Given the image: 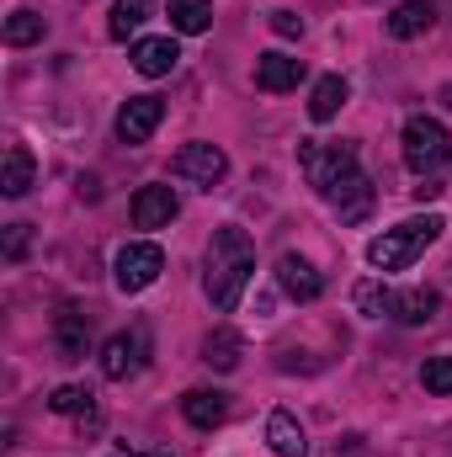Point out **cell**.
<instances>
[{
	"instance_id": "obj_1",
	"label": "cell",
	"mask_w": 452,
	"mask_h": 457,
	"mask_svg": "<svg viewBox=\"0 0 452 457\" xmlns=\"http://www.w3.org/2000/svg\"><path fill=\"white\" fill-rule=\"evenodd\" d=\"M298 165H304L309 187H314V192L340 213V224L367 219V208H372V187H367V176H362L351 144H320V138H304V144H298Z\"/></svg>"
},
{
	"instance_id": "obj_2",
	"label": "cell",
	"mask_w": 452,
	"mask_h": 457,
	"mask_svg": "<svg viewBox=\"0 0 452 457\" xmlns=\"http://www.w3.org/2000/svg\"><path fill=\"white\" fill-rule=\"evenodd\" d=\"M250 277H255V245H250V234L234 228V224L219 228L208 239V271H203V287H208V298H213L219 314H234L239 309Z\"/></svg>"
},
{
	"instance_id": "obj_3",
	"label": "cell",
	"mask_w": 452,
	"mask_h": 457,
	"mask_svg": "<svg viewBox=\"0 0 452 457\" xmlns=\"http://www.w3.org/2000/svg\"><path fill=\"white\" fill-rule=\"evenodd\" d=\"M442 228L448 224H442L437 213H426V219H405V224L383 228V234L367 245V266H372V271H405L426 245H437Z\"/></svg>"
},
{
	"instance_id": "obj_4",
	"label": "cell",
	"mask_w": 452,
	"mask_h": 457,
	"mask_svg": "<svg viewBox=\"0 0 452 457\" xmlns=\"http://www.w3.org/2000/svg\"><path fill=\"white\" fill-rule=\"evenodd\" d=\"M399 144H405V165L421 181H442V170H448V160H452V138L437 117H410L405 133H399Z\"/></svg>"
},
{
	"instance_id": "obj_5",
	"label": "cell",
	"mask_w": 452,
	"mask_h": 457,
	"mask_svg": "<svg viewBox=\"0 0 452 457\" xmlns=\"http://www.w3.org/2000/svg\"><path fill=\"white\" fill-rule=\"evenodd\" d=\"M113 271H117V287H122V293H144L149 282H160V271H165V250L149 245V239H133V245L117 250Z\"/></svg>"
},
{
	"instance_id": "obj_6",
	"label": "cell",
	"mask_w": 452,
	"mask_h": 457,
	"mask_svg": "<svg viewBox=\"0 0 452 457\" xmlns=\"http://www.w3.org/2000/svg\"><path fill=\"white\" fill-rule=\"evenodd\" d=\"M171 170L181 176V181H192V187H219L229 176V154L219 149V144H181L176 149V160H171Z\"/></svg>"
},
{
	"instance_id": "obj_7",
	"label": "cell",
	"mask_w": 452,
	"mask_h": 457,
	"mask_svg": "<svg viewBox=\"0 0 452 457\" xmlns=\"http://www.w3.org/2000/svg\"><path fill=\"white\" fill-rule=\"evenodd\" d=\"M144 361H149V330L144 325H133V330H122L102 345V378H113V383L144 372Z\"/></svg>"
},
{
	"instance_id": "obj_8",
	"label": "cell",
	"mask_w": 452,
	"mask_h": 457,
	"mask_svg": "<svg viewBox=\"0 0 452 457\" xmlns=\"http://www.w3.org/2000/svg\"><path fill=\"white\" fill-rule=\"evenodd\" d=\"M160 117H165V102L160 96H128L122 112H117V138L122 144H144L160 128Z\"/></svg>"
},
{
	"instance_id": "obj_9",
	"label": "cell",
	"mask_w": 452,
	"mask_h": 457,
	"mask_svg": "<svg viewBox=\"0 0 452 457\" xmlns=\"http://www.w3.org/2000/svg\"><path fill=\"white\" fill-rule=\"evenodd\" d=\"M54 345H59V361H80L86 345H91V314H80L75 303H64L54 314Z\"/></svg>"
},
{
	"instance_id": "obj_10",
	"label": "cell",
	"mask_w": 452,
	"mask_h": 457,
	"mask_svg": "<svg viewBox=\"0 0 452 457\" xmlns=\"http://www.w3.org/2000/svg\"><path fill=\"white\" fill-rule=\"evenodd\" d=\"M298 80H304V59H293V54H261V59H255V86H261L266 96L298 91Z\"/></svg>"
},
{
	"instance_id": "obj_11",
	"label": "cell",
	"mask_w": 452,
	"mask_h": 457,
	"mask_svg": "<svg viewBox=\"0 0 452 457\" xmlns=\"http://www.w3.org/2000/svg\"><path fill=\"white\" fill-rule=\"evenodd\" d=\"M181 213V203H176V192L171 187H138V197H133V228H165L171 219Z\"/></svg>"
},
{
	"instance_id": "obj_12",
	"label": "cell",
	"mask_w": 452,
	"mask_h": 457,
	"mask_svg": "<svg viewBox=\"0 0 452 457\" xmlns=\"http://www.w3.org/2000/svg\"><path fill=\"white\" fill-rule=\"evenodd\" d=\"M128 59H133V70H138V75L160 80V75H171V70L181 64V48H176V37H138Z\"/></svg>"
},
{
	"instance_id": "obj_13",
	"label": "cell",
	"mask_w": 452,
	"mask_h": 457,
	"mask_svg": "<svg viewBox=\"0 0 452 457\" xmlns=\"http://www.w3.org/2000/svg\"><path fill=\"white\" fill-rule=\"evenodd\" d=\"M277 282H282V293L298 298V303H314V298L325 293V277H320L304 255H282V261H277Z\"/></svg>"
},
{
	"instance_id": "obj_14",
	"label": "cell",
	"mask_w": 452,
	"mask_h": 457,
	"mask_svg": "<svg viewBox=\"0 0 452 457\" xmlns=\"http://www.w3.org/2000/svg\"><path fill=\"white\" fill-rule=\"evenodd\" d=\"M181 415H187L197 431H213V426H224V415H229V394H219V388H192V394L181 399Z\"/></svg>"
},
{
	"instance_id": "obj_15",
	"label": "cell",
	"mask_w": 452,
	"mask_h": 457,
	"mask_svg": "<svg viewBox=\"0 0 452 457\" xmlns=\"http://www.w3.org/2000/svg\"><path fill=\"white\" fill-rule=\"evenodd\" d=\"M437 309H442V298H437L431 287H405V293H394L389 320H399V325H426V320H437Z\"/></svg>"
},
{
	"instance_id": "obj_16",
	"label": "cell",
	"mask_w": 452,
	"mask_h": 457,
	"mask_svg": "<svg viewBox=\"0 0 452 457\" xmlns=\"http://www.w3.org/2000/svg\"><path fill=\"white\" fill-rule=\"evenodd\" d=\"M431 21H437V5H431V0H405V5H399V11L389 16V37L410 43V37L431 32Z\"/></svg>"
},
{
	"instance_id": "obj_17",
	"label": "cell",
	"mask_w": 452,
	"mask_h": 457,
	"mask_svg": "<svg viewBox=\"0 0 452 457\" xmlns=\"http://www.w3.org/2000/svg\"><path fill=\"white\" fill-rule=\"evenodd\" d=\"M266 442H272V453H277V457H304V453H309L304 426H298L288 410H272V420H266Z\"/></svg>"
},
{
	"instance_id": "obj_18",
	"label": "cell",
	"mask_w": 452,
	"mask_h": 457,
	"mask_svg": "<svg viewBox=\"0 0 452 457\" xmlns=\"http://www.w3.org/2000/svg\"><path fill=\"white\" fill-rule=\"evenodd\" d=\"M32 149L27 144H11L5 149V170H0V192L5 197H27V187H32Z\"/></svg>"
},
{
	"instance_id": "obj_19",
	"label": "cell",
	"mask_w": 452,
	"mask_h": 457,
	"mask_svg": "<svg viewBox=\"0 0 452 457\" xmlns=\"http://www.w3.org/2000/svg\"><path fill=\"white\" fill-rule=\"evenodd\" d=\"M239 356H245V341H239L229 325H219V330L203 341V361H208V367H219V372H234V367H239Z\"/></svg>"
},
{
	"instance_id": "obj_20",
	"label": "cell",
	"mask_w": 452,
	"mask_h": 457,
	"mask_svg": "<svg viewBox=\"0 0 452 457\" xmlns=\"http://www.w3.org/2000/svg\"><path fill=\"white\" fill-rule=\"evenodd\" d=\"M346 96H351V91H346V80H340V75L314 80V91H309V117H314V122H331V117L346 107Z\"/></svg>"
},
{
	"instance_id": "obj_21",
	"label": "cell",
	"mask_w": 452,
	"mask_h": 457,
	"mask_svg": "<svg viewBox=\"0 0 452 457\" xmlns=\"http://www.w3.org/2000/svg\"><path fill=\"white\" fill-rule=\"evenodd\" d=\"M165 11H171V27L187 32V37H197V32L213 27V5H208V0H171Z\"/></svg>"
},
{
	"instance_id": "obj_22",
	"label": "cell",
	"mask_w": 452,
	"mask_h": 457,
	"mask_svg": "<svg viewBox=\"0 0 452 457\" xmlns=\"http://www.w3.org/2000/svg\"><path fill=\"white\" fill-rule=\"evenodd\" d=\"M149 11H155V0H117L113 5V21H107V32H113L117 43H128L144 21H149Z\"/></svg>"
},
{
	"instance_id": "obj_23",
	"label": "cell",
	"mask_w": 452,
	"mask_h": 457,
	"mask_svg": "<svg viewBox=\"0 0 452 457\" xmlns=\"http://www.w3.org/2000/svg\"><path fill=\"white\" fill-rule=\"evenodd\" d=\"M43 32H48V27H43V16H38V11H11V16H5V43H11V48L43 43Z\"/></svg>"
},
{
	"instance_id": "obj_24",
	"label": "cell",
	"mask_w": 452,
	"mask_h": 457,
	"mask_svg": "<svg viewBox=\"0 0 452 457\" xmlns=\"http://www.w3.org/2000/svg\"><path fill=\"white\" fill-rule=\"evenodd\" d=\"M48 410H54V415H91V388H75V383H64V388H54Z\"/></svg>"
},
{
	"instance_id": "obj_25",
	"label": "cell",
	"mask_w": 452,
	"mask_h": 457,
	"mask_svg": "<svg viewBox=\"0 0 452 457\" xmlns=\"http://www.w3.org/2000/svg\"><path fill=\"white\" fill-rule=\"evenodd\" d=\"M389 303H394V293H389L383 282H356V309H362V314L383 320V314H389Z\"/></svg>"
},
{
	"instance_id": "obj_26",
	"label": "cell",
	"mask_w": 452,
	"mask_h": 457,
	"mask_svg": "<svg viewBox=\"0 0 452 457\" xmlns=\"http://www.w3.org/2000/svg\"><path fill=\"white\" fill-rule=\"evenodd\" d=\"M421 383H426V394H452V356H431L421 367Z\"/></svg>"
},
{
	"instance_id": "obj_27",
	"label": "cell",
	"mask_w": 452,
	"mask_h": 457,
	"mask_svg": "<svg viewBox=\"0 0 452 457\" xmlns=\"http://www.w3.org/2000/svg\"><path fill=\"white\" fill-rule=\"evenodd\" d=\"M272 32H277V37H304V16H293V11H272Z\"/></svg>"
},
{
	"instance_id": "obj_28",
	"label": "cell",
	"mask_w": 452,
	"mask_h": 457,
	"mask_svg": "<svg viewBox=\"0 0 452 457\" xmlns=\"http://www.w3.org/2000/svg\"><path fill=\"white\" fill-rule=\"evenodd\" d=\"M27 239H32V234H27V224H11V228H5V261H21V255H27Z\"/></svg>"
},
{
	"instance_id": "obj_29",
	"label": "cell",
	"mask_w": 452,
	"mask_h": 457,
	"mask_svg": "<svg viewBox=\"0 0 452 457\" xmlns=\"http://www.w3.org/2000/svg\"><path fill=\"white\" fill-rule=\"evenodd\" d=\"M415 197H421V203H426V197L437 203V197H442V181H421V187H415Z\"/></svg>"
},
{
	"instance_id": "obj_30",
	"label": "cell",
	"mask_w": 452,
	"mask_h": 457,
	"mask_svg": "<svg viewBox=\"0 0 452 457\" xmlns=\"http://www.w3.org/2000/svg\"><path fill=\"white\" fill-rule=\"evenodd\" d=\"M442 107H452V86H442Z\"/></svg>"
},
{
	"instance_id": "obj_31",
	"label": "cell",
	"mask_w": 452,
	"mask_h": 457,
	"mask_svg": "<svg viewBox=\"0 0 452 457\" xmlns=\"http://www.w3.org/2000/svg\"><path fill=\"white\" fill-rule=\"evenodd\" d=\"M149 457H176V453H149Z\"/></svg>"
}]
</instances>
